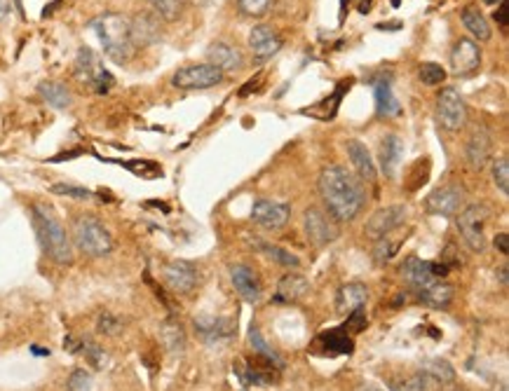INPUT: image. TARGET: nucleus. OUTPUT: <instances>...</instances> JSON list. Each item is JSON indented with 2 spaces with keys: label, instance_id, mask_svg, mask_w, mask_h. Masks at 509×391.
<instances>
[{
  "label": "nucleus",
  "instance_id": "38",
  "mask_svg": "<svg viewBox=\"0 0 509 391\" xmlns=\"http://www.w3.org/2000/svg\"><path fill=\"white\" fill-rule=\"evenodd\" d=\"M249 340H251V347H253V351H258V354H263L268 361H275L277 363V368H282V358L277 356V351L275 349H270L268 345H265V340H263V335H260V331L256 326H251V331H249Z\"/></svg>",
  "mask_w": 509,
  "mask_h": 391
},
{
  "label": "nucleus",
  "instance_id": "40",
  "mask_svg": "<svg viewBox=\"0 0 509 391\" xmlns=\"http://www.w3.org/2000/svg\"><path fill=\"white\" fill-rule=\"evenodd\" d=\"M54 195L59 197H71V200H92V192L87 188H78V185H68V183H57L49 188Z\"/></svg>",
  "mask_w": 509,
  "mask_h": 391
},
{
  "label": "nucleus",
  "instance_id": "47",
  "mask_svg": "<svg viewBox=\"0 0 509 391\" xmlns=\"http://www.w3.org/2000/svg\"><path fill=\"white\" fill-rule=\"evenodd\" d=\"M78 155H83V150H71V153H61L57 157H52L49 162H64V159H71V157H78Z\"/></svg>",
  "mask_w": 509,
  "mask_h": 391
},
{
  "label": "nucleus",
  "instance_id": "53",
  "mask_svg": "<svg viewBox=\"0 0 509 391\" xmlns=\"http://www.w3.org/2000/svg\"><path fill=\"white\" fill-rule=\"evenodd\" d=\"M486 5H500V3H505V0H483Z\"/></svg>",
  "mask_w": 509,
  "mask_h": 391
},
{
  "label": "nucleus",
  "instance_id": "5",
  "mask_svg": "<svg viewBox=\"0 0 509 391\" xmlns=\"http://www.w3.org/2000/svg\"><path fill=\"white\" fill-rule=\"evenodd\" d=\"M493 211L486 204H469L460 214L456 216V225L460 232L462 241L467 244L469 251L483 253L486 251V225L490 223Z\"/></svg>",
  "mask_w": 509,
  "mask_h": 391
},
{
  "label": "nucleus",
  "instance_id": "27",
  "mask_svg": "<svg viewBox=\"0 0 509 391\" xmlns=\"http://www.w3.org/2000/svg\"><path fill=\"white\" fill-rule=\"evenodd\" d=\"M460 17H462V26L467 28L476 40H481V42L490 40L493 31H490V26H488V19L474 8V5H467V8L462 10Z\"/></svg>",
  "mask_w": 509,
  "mask_h": 391
},
{
  "label": "nucleus",
  "instance_id": "26",
  "mask_svg": "<svg viewBox=\"0 0 509 391\" xmlns=\"http://www.w3.org/2000/svg\"><path fill=\"white\" fill-rule=\"evenodd\" d=\"M132 38L136 47H146L153 45L160 38V26L158 19L153 15H139L136 19H132Z\"/></svg>",
  "mask_w": 509,
  "mask_h": 391
},
{
  "label": "nucleus",
  "instance_id": "55",
  "mask_svg": "<svg viewBox=\"0 0 509 391\" xmlns=\"http://www.w3.org/2000/svg\"><path fill=\"white\" fill-rule=\"evenodd\" d=\"M456 391H465V389H456Z\"/></svg>",
  "mask_w": 509,
  "mask_h": 391
},
{
  "label": "nucleus",
  "instance_id": "28",
  "mask_svg": "<svg viewBox=\"0 0 509 391\" xmlns=\"http://www.w3.org/2000/svg\"><path fill=\"white\" fill-rule=\"evenodd\" d=\"M374 92H376V110H378V115L394 117V115L401 113V103H399V98L394 96L390 82H378L374 87Z\"/></svg>",
  "mask_w": 509,
  "mask_h": 391
},
{
  "label": "nucleus",
  "instance_id": "19",
  "mask_svg": "<svg viewBox=\"0 0 509 391\" xmlns=\"http://www.w3.org/2000/svg\"><path fill=\"white\" fill-rule=\"evenodd\" d=\"M345 150H347V157H350L352 166H355L359 181L374 183L376 181V162H374V157H371L369 148H366L359 139H350L345 144Z\"/></svg>",
  "mask_w": 509,
  "mask_h": 391
},
{
  "label": "nucleus",
  "instance_id": "14",
  "mask_svg": "<svg viewBox=\"0 0 509 391\" xmlns=\"http://www.w3.org/2000/svg\"><path fill=\"white\" fill-rule=\"evenodd\" d=\"M291 218L289 204H279L272 200H256L251 207V220L265 229H282Z\"/></svg>",
  "mask_w": 509,
  "mask_h": 391
},
{
  "label": "nucleus",
  "instance_id": "49",
  "mask_svg": "<svg viewBox=\"0 0 509 391\" xmlns=\"http://www.w3.org/2000/svg\"><path fill=\"white\" fill-rule=\"evenodd\" d=\"M57 5H61V0H54V3H49L47 8H45V12H42V17H49L54 12V8H57Z\"/></svg>",
  "mask_w": 509,
  "mask_h": 391
},
{
  "label": "nucleus",
  "instance_id": "3",
  "mask_svg": "<svg viewBox=\"0 0 509 391\" xmlns=\"http://www.w3.org/2000/svg\"><path fill=\"white\" fill-rule=\"evenodd\" d=\"M33 223L45 256L49 260H54L57 265H71L73 263L71 237H68L64 225L54 216L52 207H47V204H33Z\"/></svg>",
  "mask_w": 509,
  "mask_h": 391
},
{
  "label": "nucleus",
  "instance_id": "36",
  "mask_svg": "<svg viewBox=\"0 0 509 391\" xmlns=\"http://www.w3.org/2000/svg\"><path fill=\"white\" fill-rule=\"evenodd\" d=\"M418 76H420V82H423V85L437 87V85H442L446 80V68L439 66V64H434V61H427V64L420 66Z\"/></svg>",
  "mask_w": 509,
  "mask_h": 391
},
{
  "label": "nucleus",
  "instance_id": "32",
  "mask_svg": "<svg viewBox=\"0 0 509 391\" xmlns=\"http://www.w3.org/2000/svg\"><path fill=\"white\" fill-rule=\"evenodd\" d=\"M155 10V15L162 17L165 21H176L185 10V0H146Z\"/></svg>",
  "mask_w": 509,
  "mask_h": 391
},
{
  "label": "nucleus",
  "instance_id": "12",
  "mask_svg": "<svg viewBox=\"0 0 509 391\" xmlns=\"http://www.w3.org/2000/svg\"><path fill=\"white\" fill-rule=\"evenodd\" d=\"M481 66V47L476 40L460 38L451 49V73L458 78L472 76Z\"/></svg>",
  "mask_w": 509,
  "mask_h": 391
},
{
  "label": "nucleus",
  "instance_id": "9",
  "mask_svg": "<svg viewBox=\"0 0 509 391\" xmlns=\"http://www.w3.org/2000/svg\"><path fill=\"white\" fill-rule=\"evenodd\" d=\"M465 200H467V192L460 183H446L442 188H437L430 192L425 200V211L432 216H458L465 209Z\"/></svg>",
  "mask_w": 509,
  "mask_h": 391
},
{
  "label": "nucleus",
  "instance_id": "7",
  "mask_svg": "<svg viewBox=\"0 0 509 391\" xmlns=\"http://www.w3.org/2000/svg\"><path fill=\"white\" fill-rule=\"evenodd\" d=\"M223 78H226V73L212 64H190V66L178 68V71L174 73L172 85L183 92L212 89V87L223 82Z\"/></svg>",
  "mask_w": 509,
  "mask_h": 391
},
{
  "label": "nucleus",
  "instance_id": "41",
  "mask_svg": "<svg viewBox=\"0 0 509 391\" xmlns=\"http://www.w3.org/2000/svg\"><path fill=\"white\" fill-rule=\"evenodd\" d=\"M237 5H240L242 15H247V17H263L265 12L270 10L272 0H237Z\"/></svg>",
  "mask_w": 509,
  "mask_h": 391
},
{
  "label": "nucleus",
  "instance_id": "8",
  "mask_svg": "<svg viewBox=\"0 0 509 391\" xmlns=\"http://www.w3.org/2000/svg\"><path fill=\"white\" fill-rule=\"evenodd\" d=\"M437 120L446 132H460L467 124V103L456 87H444L437 96Z\"/></svg>",
  "mask_w": 509,
  "mask_h": 391
},
{
  "label": "nucleus",
  "instance_id": "46",
  "mask_svg": "<svg viewBox=\"0 0 509 391\" xmlns=\"http://www.w3.org/2000/svg\"><path fill=\"white\" fill-rule=\"evenodd\" d=\"M495 246L500 248L502 256H507V253H509V234L507 232H500L498 237H495Z\"/></svg>",
  "mask_w": 509,
  "mask_h": 391
},
{
  "label": "nucleus",
  "instance_id": "35",
  "mask_svg": "<svg viewBox=\"0 0 509 391\" xmlns=\"http://www.w3.org/2000/svg\"><path fill=\"white\" fill-rule=\"evenodd\" d=\"M117 164H122L127 171H132L134 176H139V178H160L162 176L160 164L151 162V159H132V162H117Z\"/></svg>",
  "mask_w": 509,
  "mask_h": 391
},
{
  "label": "nucleus",
  "instance_id": "33",
  "mask_svg": "<svg viewBox=\"0 0 509 391\" xmlns=\"http://www.w3.org/2000/svg\"><path fill=\"white\" fill-rule=\"evenodd\" d=\"M423 372L432 377L434 384H453L456 382V370L449 361H442V358H434V361L425 363Z\"/></svg>",
  "mask_w": 509,
  "mask_h": 391
},
{
  "label": "nucleus",
  "instance_id": "11",
  "mask_svg": "<svg viewBox=\"0 0 509 391\" xmlns=\"http://www.w3.org/2000/svg\"><path fill=\"white\" fill-rule=\"evenodd\" d=\"M406 207L403 204H392V207H385V209H378L374 216H371L369 220H366L364 225V234L369 239H383L387 237L390 232H394L397 227L403 225V220H406Z\"/></svg>",
  "mask_w": 509,
  "mask_h": 391
},
{
  "label": "nucleus",
  "instance_id": "15",
  "mask_svg": "<svg viewBox=\"0 0 509 391\" xmlns=\"http://www.w3.org/2000/svg\"><path fill=\"white\" fill-rule=\"evenodd\" d=\"M284 40L282 35L277 33L272 26H265V24H260V26H253L251 33H249V47H251V54L256 61H268L272 59L275 54L282 49Z\"/></svg>",
  "mask_w": 509,
  "mask_h": 391
},
{
  "label": "nucleus",
  "instance_id": "16",
  "mask_svg": "<svg viewBox=\"0 0 509 391\" xmlns=\"http://www.w3.org/2000/svg\"><path fill=\"white\" fill-rule=\"evenodd\" d=\"M465 155H467V164L472 169L481 171L483 166L490 162V157H493V134H490L486 127L474 129L467 141V150H465Z\"/></svg>",
  "mask_w": 509,
  "mask_h": 391
},
{
  "label": "nucleus",
  "instance_id": "44",
  "mask_svg": "<svg viewBox=\"0 0 509 391\" xmlns=\"http://www.w3.org/2000/svg\"><path fill=\"white\" fill-rule=\"evenodd\" d=\"M366 324H369V319H366V312H364V307H359L355 309V312H350L347 314V321H345V326H343V331L345 333H362Z\"/></svg>",
  "mask_w": 509,
  "mask_h": 391
},
{
  "label": "nucleus",
  "instance_id": "51",
  "mask_svg": "<svg viewBox=\"0 0 509 391\" xmlns=\"http://www.w3.org/2000/svg\"><path fill=\"white\" fill-rule=\"evenodd\" d=\"M357 391H383V389H378V387H374V384H364V387H359Z\"/></svg>",
  "mask_w": 509,
  "mask_h": 391
},
{
  "label": "nucleus",
  "instance_id": "21",
  "mask_svg": "<svg viewBox=\"0 0 509 391\" xmlns=\"http://www.w3.org/2000/svg\"><path fill=\"white\" fill-rule=\"evenodd\" d=\"M366 300H369V288L359 281L345 284V286L338 288L336 293V312L338 314H350L355 309L364 307Z\"/></svg>",
  "mask_w": 509,
  "mask_h": 391
},
{
  "label": "nucleus",
  "instance_id": "54",
  "mask_svg": "<svg viewBox=\"0 0 509 391\" xmlns=\"http://www.w3.org/2000/svg\"><path fill=\"white\" fill-rule=\"evenodd\" d=\"M15 5H17V10H19V15L24 17V8H22V0H15Z\"/></svg>",
  "mask_w": 509,
  "mask_h": 391
},
{
  "label": "nucleus",
  "instance_id": "1",
  "mask_svg": "<svg viewBox=\"0 0 509 391\" xmlns=\"http://www.w3.org/2000/svg\"><path fill=\"white\" fill-rule=\"evenodd\" d=\"M319 195L336 223H352L366 207V188L345 166H326L319 173Z\"/></svg>",
  "mask_w": 509,
  "mask_h": 391
},
{
  "label": "nucleus",
  "instance_id": "22",
  "mask_svg": "<svg viewBox=\"0 0 509 391\" xmlns=\"http://www.w3.org/2000/svg\"><path fill=\"white\" fill-rule=\"evenodd\" d=\"M310 290V281L303 275H296V272H289L279 279L277 284V295L275 300L279 302H298L308 295Z\"/></svg>",
  "mask_w": 509,
  "mask_h": 391
},
{
  "label": "nucleus",
  "instance_id": "13",
  "mask_svg": "<svg viewBox=\"0 0 509 391\" xmlns=\"http://www.w3.org/2000/svg\"><path fill=\"white\" fill-rule=\"evenodd\" d=\"M165 281L172 288V293L188 295L195 290L200 277H197L195 265L188 263V260H172V263L165 265Z\"/></svg>",
  "mask_w": 509,
  "mask_h": 391
},
{
  "label": "nucleus",
  "instance_id": "45",
  "mask_svg": "<svg viewBox=\"0 0 509 391\" xmlns=\"http://www.w3.org/2000/svg\"><path fill=\"white\" fill-rule=\"evenodd\" d=\"M495 21H498L500 24V26L502 28H505L507 26V24H509V10H507V3H500L498 5V10H495Z\"/></svg>",
  "mask_w": 509,
  "mask_h": 391
},
{
  "label": "nucleus",
  "instance_id": "2",
  "mask_svg": "<svg viewBox=\"0 0 509 391\" xmlns=\"http://www.w3.org/2000/svg\"><path fill=\"white\" fill-rule=\"evenodd\" d=\"M90 28L97 33L99 42L103 47V54L115 61V64L125 66L134 59L136 47L132 38V19L120 12H103L97 19L90 21Z\"/></svg>",
  "mask_w": 509,
  "mask_h": 391
},
{
  "label": "nucleus",
  "instance_id": "4",
  "mask_svg": "<svg viewBox=\"0 0 509 391\" xmlns=\"http://www.w3.org/2000/svg\"><path fill=\"white\" fill-rule=\"evenodd\" d=\"M73 241L90 258H106L113 251V237H110L108 227L92 214L76 216V220H73Z\"/></svg>",
  "mask_w": 509,
  "mask_h": 391
},
{
  "label": "nucleus",
  "instance_id": "30",
  "mask_svg": "<svg viewBox=\"0 0 509 391\" xmlns=\"http://www.w3.org/2000/svg\"><path fill=\"white\" fill-rule=\"evenodd\" d=\"M38 92H40V96L52 105V108L64 110L71 105V92H68L61 82H42L38 87Z\"/></svg>",
  "mask_w": 509,
  "mask_h": 391
},
{
  "label": "nucleus",
  "instance_id": "17",
  "mask_svg": "<svg viewBox=\"0 0 509 391\" xmlns=\"http://www.w3.org/2000/svg\"><path fill=\"white\" fill-rule=\"evenodd\" d=\"M231 279H233V286L240 293L242 300L256 305L260 297H263V286H260V279H258L256 272L249 268V265H233V268H231Z\"/></svg>",
  "mask_w": 509,
  "mask_h": 391
},
{
  "label": "nucleus",
  "instance_id": "37",
  "mask_svg": "<svg viewBox=\"0 0 509 391\" xmlns=\"http://www.w3.org/2000/svg\"><path fill=\"white\" fill-rule=\"evenodd\" d=\"M493 185L505 197L509 195V159L507 157L493 159Z\"/></svg>",
  "mask_w": 509,
  "mask_h": 391
},
{
  "label": "nucleus",
  "instance_id": "6",
  "mask_svg": "<svg viewBox=\"0 0 509 391\" xmlns=\"http://www.w3.org/2000/svg\"><path fill=\"white\" fill-rule=\"evenodd\" d=\"M76 78L80 82L90 85L97 94H106V92L113 89V85H115V78L103 68V64L99 61V57L90 47H80L78 59H76Z\"/></svg>",
  "mask_w": 509,
  "mask_h": 391
},
{
  "label": "nucleus",
  "instance_id": "50",
  "mask_svg": "<svg viewBox=\"0 0 509 391\" xmlns=\"http://www.w3.org/2000/svg\"><path fill=\"white\" fill-rule=\"evenodd\" d=\"M500 281H502V286L507 288V281H509V275H507V268H500Z\"/></svg>",
  "mask_w": 509,
  "mask_h": 391
},
{
  "label": "nucleus",
  "instance_id": "42",
  "mask_svg": "<svg viewBox=\"0 0 509 391\" xmlns=\"http://www.w3.org/2000/svg\"><path fill=\"white\" fill-rule=\"evenodd\" d=\"M68 391H92V375L87 370H73L66 382Z\"/></svg>",
  "mask_w": 509,
  "mask_h": 391
},
{
  "label": "nucleus",
  "instance_id": "34",
  "mask_svg": "<svg viewBox=\"0 0 509 391\" xmlns=\"http://www.w3.org/2000/svg\"><path fill=\"white\" fill-rule=\"evenodd\" d=\"M432 384H434L432 377L427 375V372L418 370V372H413V375L403 377L401 382L392 384V389L394 391H430Z\"/></svg>",
  "mask_w": 509,
  "mask_h": 391
},
{
  "label": "nucleus",
  "instance_id": "48",
  "mask_svg": "<svg viewBox=\"0 0 509 391\" xmlns=\"http://www.w3.org/2000/svg\"><path fill=\"white\" fill-rule=\"evenodd\" d=\"M10 10H12V3H10V0H0V21H3L5 17L10 15Z\"/></svg>",
  "mask_w": 509,
  "mask_h": 391
},
{
  "label": "nucleus",
  "instance_id": "31",
  "mask_svg": "<svg viewBox=\"0 0 509 391\" xmlns=\"http://www.w3.org/2000/svg\"><path fill=\"white\" fill-rule=\"evenodd\" d=\"M253 244H256L268 258L275 260V263L284 265V268H294V270H296V268H301V260H298V258L294 256V253H289L287 248L275 246V244H270V241H260V239H256V241H253Z\"/></svg>",
  "mask_w": 509,
  "mask_h": 391
},
{
  "label": "nucleus",
  "instance_id": "25",
  "mask_svg": "<svg viewBox=\"0 0 509 391\" xmlns=\"http://www.w3.org/2000/svg\"><path fill=\"white\" fill-rule=\"evenodd\" d=\"M315 347H324L322 354H328V356H336V354H352V349H355L352 338L343 331V326L333 328V331H328V333H322Z\"/></svg>",
  "mask_w": 509,
  "mask_h": 391
},
{
  "label": "nucleus",
  "instance_id": "43",
  "mask_svg": "<svg viewBox=\"0 0 509 391\" xmlns=\"http://www.w3.org/2000/svg\"><path fill=\"white\" fill-rule=\"evenodd\" d=\"M120 319H117L115 314H110V312H103L101 316H99V321H97V331L99 333H103V335H108V338H113V335L120 333Z\"/></svg>",
  "mask_w": 509,
  "mask_h": 391
},
{
  "label": "nucleus",
  "instance_id": "23",
  "mask_svg": "<svg viewBox=\"0 0 509 391\" xmlns=\"http://www.w3.org/2000/svg\"><path fill=\"white\" fill-rule=\"evenodd\" d=\"M453 295H456V290H453L451 284L442 281V279H437V281H432L430 286L418 290L420 302L432 309H446L453 302Z\"/></svg>",
  "mask_w": 509,
  "mask_h": 391
},
{
  "label": "nucleus",
  "instance_id": "52",
  "mask_svg": "<svg viewBox=\"0 0 509 391\" xmlns=\"http://www.w3.org/2000/svg\"><path fill=\"white\" fill-rule=\"evenodd\" d=\"M493 391H509V389H507V384H505V382H498V384H495V387H493Z\"/></svg>",
  "mask_w": 509,
  "mask_h": 391
},
{
  "label": "nucleus",
  "instance_id": "10",
  "mask_svg": "<svg viewBox=\"0 0 509 391\" xmlns=\"http://www.w3.org/2000/svg\"><path fill=\"white\" fill-rule=\"evenodd\" d=\"M303 227H306V237L308 241H312L315 246H326L333 244L340 237V227L338 223L319 207H310L303 214Z\"/></svg>",
  "mask_w": 509,
  "mask_h": 391
},
{
  "label": "nucleus",
  "instance_id": "20",
  "mask_svg": "<svg viewBox=\"0 0 509 391\" xmlns=\"http://www.w3.org/2000/svg\"><path fill=\"white\" fill-rule=\"evenodd\" d=\"M401 275L406 279V284L415 290L430 286L432 281H437V277L432 275V263L420 260L418 256H408L401 265Z\"/></svg>",
  "mask_w": 509,
  "mask_h": 391
},
{
  "label": "nucleus",
  "instance_id": "29",
  "mask_svg": "<svg viewBox=\"0 0 509 391\" xmlns=\"http://www.w3.org/2000/svg\"><path fill=\"white\" fill-rule=\"evenodd\" d=\"M401 153H403V146L399 136H385L381 144V164L385 173H394L397 164L401 159Z\"/></svg>",
  "mask_w": 509,
  "mask_h": 391
},
{
  "label": "nucleus",
  "instance_id": "39",
  "mask_svg": "<svg viewBox=\"0 0 509 391\" xmlns=\"http://www.w3.org/2000/svg\"><path fill=\"white\" fill-rule=\"evenodd\" d=\"M378 244H376V251H374V258H376V263H387V260H392L394 258V253L399 251V246H401V241H390V234L387 237H383V239H376Z\"/></svg>",
  "mask_w": 509,
  "mask_h": 391
},
{
  "label": "nucleus",
  "instance_id": "24",
  "mask_svg": "<svg viewBox=\"0 0 509 391\" xmlns=\"http://www.w3.org/2000/svg\"><path fill=\"white\" fill-rule=\"evenodd\" d=\"M160 342H162V347L169 354H183L185 345H188L183 326L176 319H165L160 324Z\"/></svg>",
  "mask_w": 509,
  "mask_h": 391
},
{
  "label": "nucleus",
  "instance_id": "18",
  "mask_svg": "<svg viewBox=\"0 0 509 391\" xmlns=\"http://www.w3.org/2000/svg\"><path fill=\"white\" fill-rule=\"evenodd\" d=\"M207 59H209V64L221 68L223 73H237L240 68L244 66V57H242V52L226 40L214 42V45L207 49Z\"/></svg>",
  "mask_w": 509,
  "mask_h": 391
}]
</instances>
